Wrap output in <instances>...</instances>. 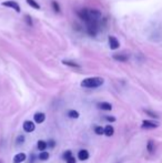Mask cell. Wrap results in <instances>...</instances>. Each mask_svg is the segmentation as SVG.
Returning <instances> with one entry per match:
<instances>
[{"label": "cell", "mask_w": 162, "mask_h": 163, "mask_svg": "<svg viewBox=\"0 0 162 163\" xmlns=\"http://www.w3.org/2000/svg\"><path fill=\"white\" fill-rule=\"evenodd\" d=\"M159 127V123L155 122V121H151V120H143L142 124H141V128L142 129H155Z\"/></svg>", "instance_id": "cell-5"}, {"label": "cell", "mask_w": 162, "mask_h": 163, "mask_svg": "<svg viewBox=\"0 0 162 163\" xmlns=\"http://www.w3.org/2000/svg\"><path fill=\"white\" fill-rule=\"evenodd\" d=\"M39 159L41 161L48 160V159H49V153H48V152H46V151H41V153L39 154Z\"/></svg>", "instance_id": "cell-18"}, {"label": "cell", "mask_w": 162, "mask_h": 163, "mask_svg": "<svg viewBox=\"0 0 162 163\" xmlns=\"http://www.w3.org/2000/svg\"><path fill=\"white\" fill-rule=\"evenodd\" d=\"M113 133H115V129H113V127H111V125H107L106 128H104V134H106L107 137H111V135H113Z\"/></svg>", "instance_id": "cell-14"}, {"label": "cell", "mask_w": 162, "mask_h": 163, "mask_svg": "<svg viewBox=\"0 0 162 163\" xmlns=\"http://www.w3.org/2000/svg\"><path fill=\"white\" fill-rule=\"evenodd\" d=\"M26 1H27V3L30 6V7L33 8V9H36V10H39L40 9L39 3H38L37 1H35V0H26Z\"/></svg>", "instance_id": "cell-16"}, {"label": "cell", "mask_w": 162, "mask_h": 163, "mask_svg": "<svg viewBox=\"0 0 162 163\" xmlns=\"http://www.w3.org/2000/svg\"><path fill=\"white\" fill-rule=\"evenodd\" d=\"M51 5H52V8H53V10L56 12H60V7H59V3H57V1H52L51 3Z\"/></svg>", "instance_id": "cell-23"}, {"label": "cell", "mask_w": 162, "mask_h": 163, "mask_svg": "<svg viewBox=\"0 0 162 163\" xmlns=\"http://www.w3.org/2000/svg\"><path fill=\"white\" fill-rule=\"evenodd\" d=\"M104 80L100 77H91V78H87L85 80L81 81V87L82 88H90V89H93V88H99L103 84Z\"/></svg>", "instance_id": "cell-2"}, {"label": "cell", "mask_w": 162, "mask_h": 163, "mask_svg": "<svg viewBox=\"0 0 162 163\" xmlns=\"http://www.w3.org/2000/svg\"><path fill=\"white\" fill-rule=\"evenodd\" d=\"M24 130L26 131V132H28V133H30V132H32V131H35V129H36V127H35V123L32 122V121H25L24 122Z\"/></svg>", "instance_id": "cell-7"}, {"label": "cell", "mask_w": 162, "mask_h": 163, "mask_svg": "<svg viewBox=\"0 0 162 163\" xmlns=\"http://www.w3.org/2000/svg\"><path fill=\"white\" fill-rule=\"evenodd\" d=\"M109 46H110V49L115 50L120 47V42L118 41V39L113 35H109Z\"/></svg>", "instance_id": "cell-6"}, {"label": "cell", "mask_w": 162, "mask_h": 163, "mask_svg": "<svg viewBox=\"0 0 162 163\" xmlns=\"http://www.w3.org/2000/svg\"><path fill=\"white\" fill-rule=\"evenodd\" d=\"M3 7L12 8V9H14V11H17V12L21 11V8H20V6L17 3V1H14V0H7V1H3Z\"/></svg>", "instance_id": "cell-4"}, {"label": "cell", "mask_w": 162, "mask_h": 163, "mask_svg": "<svg viewBox=\"0 0 162 163\" xmlns=\"http://www.w3.org/2000/svg\"><path fill=\"white\" fill-rule=\"evenodd\" d=\"M64 64H66V66H68V67H73V68H79V64L75 63V62H72V61H66V60H64Z\"/></svg>", "instance_id": "cell-22"}, {"label": "cell", "mask_w": 162, "mask_h": 163, "mask_svg": "<svg viewBox=\"0 0 162 163\" xmlns=\"http://www.w3.org/2000/svg\"><path fill=\"white\" fill-rule=\"evenodd\" d=\"M71 156H72V152H71L70 150H67V151H64V154H62V159L66 161L68 160L69 158H71Z\"/></svg>", "instance_id": "cell-19"}, {"label": "cell", "mask_w": 162, "mask_h": 163, "mask_svg": "<svg viewBox=\"0 0 162 163\" xmlns=\"http://www.w3.org/2000/svg\"><path fill=\"white\" fill-rule=\"evenodd\" d=\"M94 132H96L98 135L104 134V128H102V127H96V129H94Z\"/></svg>", "instance_id": "cell-21"}, {"label": "cell", "mask_w": 162, "mask_h": 163, "mask_svg": "<svg viewBox=\"0 0 162 163\" xmlns=\"http://www.w3.org/2000/svg\"><path fill=\"white\" fill-rule=\"evenodd\" d=\"M0 163H3V162H1V161H0Z\"/></svg>", "instance_id": "cell-29"}, {"label": "cell", "mask_w": 162, "mask_h": 163, "mask_svg": "<svg viewBox=\"0 0 162 163\" xmlns=\"http://www.w3.org/2000/svg\"><path fill=\"white\" fill-rule=\"evenodd\" d=\"M24 141H25V138L22 137V135H19V137L17 138V144H21Z\"/></svg>", "instance_id": "cell-25"}, {"label": "cell", "mask_w": 162, "mask_h": 163, "mask_svg": "<svg viewBox=\"0 0 162 163\" xmlns=\"http://www.w3.org/2000/svg\"><path fill=\"white\" fill-rule=\"evenodd\" d=\"M78 158L81 161L88 160V159H89V152H88L87 150H80V151L78 152Z\"/></svg>", "instance_id": "cell-9"}, {"label": "cell", "mask_w": 162, "mask_h": 163, "mask_svg": "<svg viewBox=\"0 0 162 163\" xmlns=\"http://www.w3.org/2000/svg\"><path fill=\"white\" fill-rule=\"evenodd\" d=\"M67 163H75V159L73 158V156H71V158H69L68 160H67Z\"/></svg>", "instance_id": "cell-28"}, {"label": "cell", "mask_w": 162, "mask_h": 163, "mask_svg": "<svg viewBox=\"0 0 162 163\" xmlns=\"http://www.w3.org/2000/svg\"><path fill=\"white\" fill-rule=\"evenodd\" d=\"M37 148L40 150V151H45V150L48 148L47 142L42 141V140H40V141H38V143H37Z\"/></svg>", "instance_id": "cell-13"}, {"label": "cell", "mask_w": 162, "mask_h": 163, "mask_svg": "<svg viewBox=\"0 0 162 163\" xmlns=\"http://www.w3.org/2000/svg\"><path fill=\"white\" fill-rule=\"evenodd\" d=\"M25 19H26V21H27V24H29V26H32V19H31V17L29 16V14H27L26 17H25Z\"/></svg>", "instance_id": "cell-24"}, {"label": "cell", "mask_w": 162, "mask_h": 163, "mask_svg": "<svg viewBox=\"0 0 162 163\" xmlns=\"http://www.w3.org/2000/svg\"><path fill=\"white\" fill-rule=\"evenodd\" d=\"M144 112H146V114H148L149 117H151V118L153 119H159V116H158L155 112L153 111H150V110H144Z\"/></svg>", "instance_id": "cell-20"}, {"label": "cell", "mask_w": 162, "mask_h": 163, "mask_svg": "<svg viewBox=\"0 0 162 163\" xmlns=\"http://www.w3.org/2000/svg\"><path fill=\"white\" fill-rule=\"evenodd\" d=\"M98 21H91V22H87L88 26H87V32L89 33L90 35H92V37H94V35H97V33H98V24H97Z\"/></svg>", "instance_id": "cell-3"}, {"label": "cell", "mask_w": 162, "mask_h": 163, "mask_svg": "<svg viewBox=\"0 0 162 163\" xmlns=\"http://www.w3.org/2000/svg\"><path fill=\"white\" fill-rule=\"evenodd\" d=\"M48 147H49V148H51V149H52V148H54V145H56V142H54V141H52V140H50V141L49 142H48Z\"/></svg>", "instance_id": "cell-27"}, {"label": "cell", "mask_w": 162, "mask_h": 163, "mask_svg": "<svg viewBox=\"0 0 162 163\" xmlns=\"http://www.w3.org/2000/svg\"><path fill=\"white\" fill-rule=\"evenodd\" d=\"M104 119H106L107 121H109V122H115V117H110V116L104 117Z\"/></svg>", "instance_id": "cell-26"}, {"label": "cell", "mask_w": 162, "mask_h": 163, "mask_svg": "<svg viewBox=\"0 0 162 163\" xmlns=\"http://www.w3.org/2000/svg\"><path fill=\"white\" fill-rule=\"evenodd\" d=\"M78 14L86 22L98 21L101 17V12L97 9H81L78 11Z\"/></svg>", "instance_id": "cell-1"}, {"label": "cell", "mask_w": 162, "mask_h": 163, "mask_svg": "<svg viewBox=\"0 0 162 163\" xmlns=\"http://www.w3.org/2000/svg\"><path fill=\"white\" fill-rule=\"evenodd\" d=\"M147 150L150 154H152L154 152V142L152 140H149L148 141V144H147Z\"/></svg>", "instance_id": "cell-15"}, {"label": "cell", "mask_w": 162, "mask_h": 163, "mask_svg": "<svg viewBox=\"0 0 162 163\" xmlns=\"http://www.w3.org/2000/svg\"><path fill=\"white\" fill-rule=\"evenodd\" d=\"M98 108L100 110H104V111H110L112 109V106L109 102H100V103H98Z\"/></svg>", "instance_id": "cell-10"}, {"label": "cell", "mask_w": 162, "mask_h": 163, "mask_svg": "<svg viewBox=\"0 0 162 163\" xmlns=\"http://www.w3.org/2000/svg\"><path fill=\"white\" fill-rule=\"evenodd\" d=\"M68 116L72 119H77V118H79L80 114H79V112L75 111V110H70V111H68Z\"/></svg>", "instance_id": "cell-17"}, {"label": "cell", "mask_w": 162, "mask_h": 163, "mask_svg": "<svg viewBox=\"0 0 162 163\" xmlns=\"http://www.w3.org/2000/svg\"><path fill=\"white\" fill-rule=\"evenodd\" d=\"M26 159H27V155L25 153H18L14 155V163H21V162H24Z\"/></svg>", "instance_id": "cell-12"}, {"label": "cell", "mask_w": 162, "mask_h": 163, "mask_svg": "<svg viewBox=\"0 0 162 163\" xmlns=\"http://www.w3.org/2000/svg\"><path fill=\"white\" fill-rule=\"evenodd\" d=\"M113 59L117 60V61H120V62H126V61H128V59H129V56L123 54V53H117L113 56Z\"/></svg>", "instance_id": "cell-8"}, {"label": "cell", "mask_w": 162, "mask_h": 163, "mask_svg": "<svg viewBox=\"0 0 162 163\" xmlns=\"http://www.w3.org/2000/svg\"><path fill=\"white\" fill-rule=\"evenodd\" d=\"M33 119H35V121L37 123H42L46 120V114L42 113V112H38V113L35 114Z\"/></svg>", "instance_id": "cell-11"}]
</instances>
